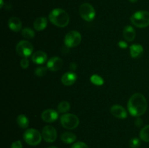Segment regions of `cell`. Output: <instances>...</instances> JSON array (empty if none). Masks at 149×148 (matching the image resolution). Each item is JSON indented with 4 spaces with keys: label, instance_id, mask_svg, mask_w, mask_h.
<instances>
[{
    "label": "cell",
    "instance_id": "cell-32",
    "mask_svg": "<svg viewBox=\"0 0 149 148\" xmlns=\"http://www.w3.org/2000/svg\"><path fill=\"white\" fill-rule=\"evenodd\" d=\"M69 67H70V68H71V70H73V71H74V70L77 69V64L75 63V62H71V63L70 64Z\"/></svg>",
    "mask_w": 149,
    "mask_h": 148
},
{
    "label": "cell",
    "instance_id": "cell-26",
    "mask_svg": "<svg viewBox=\"0 0 149 148\" xmlns=\"http://www.w3.org/2000/svg\"><path fill=\"white\" fill-rule=\"evenodd\" d=\"M141 145V141L138 138L135 137L132 138L130 141V147L131 148H138Z\"/></svg>",
    "mask_w": 149,
    "mask_h": 148
},
{
    "label": "cell",
    "instance_id": "cell-1",
    "mask_svg": "<svg viewBox=\"0 0 149 148\" xmlns=\"http://www.w3.org/2000/svg\"><path fill=\"white\" fill-rule=\"evenodd\" d=\"M148 107L146 97L141 93H135L130 98L127 107L131 115L139 117L146 113Z\"/></svg>",
    "mask_w": 149,
    "mask_h": 148
},
{
    "label": "cell",
    "instance_id": "cell-3",
    "mask_svg": "<svg viewBox=\"0 0 149 148\" xmlns=\"http://www.w3.org/2000/svg\"><path fill=\"white\" fill-rule=\"evenodd\" d=\"M131 22L134 26L138 28H146L149 26V12L144 10L136 12L130 18Z\"/></svg>",
    "mask_w": 149,
    "mask_h": 148
},
{
    "label": "cell",
    "instance_id": "cell-16",
    "mask_svg": "<svg viewBox=\"0 0 149 148\" xmlns=\"http://www.w3.org/2000/svg\"><path fill=\"white\" fill-rule=\"evenodd\" d=\"M123 36L128 41H132L135 38V30L132 26H125L123 30Z\"/></svg>",
    "mask_w": 149,
    "mask_h": 148
},
{
    "label": "cell",
    "instance_id": "cell-21",
    "mask_svg": "<svg viewBox=\"0 0 149 148\" xmlns=\"http://www.w3.org/2000/svg\"><path fill=\"white\" fill-rule=\"evenodd\" d=\"M140 137L144 142H149V125L146 126L141 129L140 132Z\"/></svg>",
    "mask_w": 149,
    "mask_h": 148
},
{
    "label": "cell",
    "instance_id": "cell-9",
    "mask_svg": "<svg viewBox=\"0 0 149 148\" xmlns=\"http://www.w3.org/2000/svg\"><path fill=\"white\" fill-rule=\"evenodd\" d=\"M42 138L47 142H53L56 140L57 131L52 126H46L42 129Z\"/></svg>",
    "mask_w": 149,
    "mask_h": 148
},
{
    "label": "cell",
    "instance_id": "cell-12",
    "mask_svg": "<svg viewBox=\"0 0 149 148\" xmlns=\"http://www.w3.org/2000/svg\"><path fill=\"white\" fill-rule=\"evenodd\" d=\"M58 117V113L52 109H47L42 113V120L47 123H52L55 121Z\"/></svg>",
    "mask_w": 149,
    "mask_h": 148
},
{
    "label": "cell",
    "instance_id": "cell-19",
    "mask_svg": "<svg viewBox=\"0 0 149 148\" xmlns=\"http://www.w3.org/2000/svg\"><path fill=\"white\" fill-rule=\"evenodd\" d=\"M61 139L62 140V142H64V143L71 144L75 142L76 139H77V136L74 133L66 131L62 133V135L61 136Z\"/></svg>",
    "mask_w": 149,
    "mask_h": 148
},
{
    "label": "cell",
    "instance_id": "cell-28",
    "mask_svg": "<svg viewBox=\"0 0 149 148\" xmlns=\"http://www.w3.org/2000/svg\"><path fill=\"white\" fill-rule=\"evenodd\" d=\"M20 65H21L22 68H23V69L28 68V67L29 65V61L28 60L27 58H23L21 59V61H20Z\"/></svg>",
    "mask_w": 149,
    "mask_h": 148
},
{
    "label": "cell",
    "instance_id": "cell-35",
    "mask_svg": "<svg viewBox=\"0 0 149 148\" xmlns=\"http://www.w3.org/2000/svg\"><path fill=\"white\" fill-rule=\"evenodd\" d=\"M47 148H58V147H56L52 146V147H47Z\"/></svg>",
    "mask_w": 149,
    "mask_h": 148
},
{
    "label": "cell",
    "instance_id": "cell-34",
    "mask_svg": "<svg viewBox=\"0 0 149 148\" xmlns=\"http://www.w3.org/2000/svg\"><path fill=\"white\" fill-rule=\"evenodd\" d=\"M3 6V0H1V7H2Z\"/></svg>",
    "mask_w": 149,
    "mask_h": 148
},
{
    "label": "cell",
    "instance_id": "cell-18",
    "mask_svg": "<svg viewBox=\"0 0 149 148\" xmlns=\"http://www.w3.org/2000/svg\"><path fill=\"white\" fill-rule=\"evenodd\" d=\"M47 26V20L45 17H40L36 19L33 23V28L36 30H42Z\"/></svg>",
    "mask_w": 149,
    "mask_h": 148
},
{
    "label": "cell",
    "instance_id": "cell-6",
    "mask_svg": "<svg viewBox=\"0 0 149 148\" xmlns=\"http://www.w3.org/2000/svg\"><path fill=\"white\" fill-rule=\"evenodd\" d=\"M81 41V36L77 30L69 31L65 36L64 43L68 48H74L79 45Z\"/></svg>",
    "mask_w": 149,
    "mask_h": 148
},
{
    "label": "cell",
    "instance_id": "cell-31",
    "mask_svg": "<svg viewBox=\"0 0 149 148\" xmlns=\"http://www.w3.org/2000/svg\"><path fill=\"white\" fill-rule=\"evenodd\" d=\"M119 46L120 48L125 49V48L127 47V44L125 41H120L119 42Z\"/></svg>",
    "mask_w": 149,
    "mask_h": 148
},
{
    "label": "cell",
    "instance_id": "cell-7",
    "mask_svg": "<svg viewBox=\"0 0 149 148\" xmlns=\"http://www.w3.org/2000/svg\"><path fill=\"white\" fill-rule=\"evenodd\" d=\"M79 14L85 21L91 22L95 17V10L89 3H83L79 7Z\"/></svg>",
    "mask_w": 149,
    "mask_h": 148
},
{
    "label": "cell",
    "instance_id": "cell-5",
    "mask_svg": "<svg viewBox=\"0 0 149 148\" xmlns=\"http://www.w3.org/2000/svg\"><path fill=\"white\" fill-rule=\"evenodd\" d=\"M61 123L63 127L67 129H74L79 126V120L76 115L72 113H66L61 116Z\"/></svg>",
    "mask_w": 149,
    "mask_h": 148
},
{
    "label": "cell",
    "instance_id": "cell-25",
    "mask_svg": "<svg viewBox=\"0 0 149 148\" xmlns=\"http://www.w3.org/2000/svg\"><path fill=\"white\" fill-rule=\"evenodd\" d=\"M47 68H45V67H38L36 68L34 71L35 75L37 76H44L45 74L47 73Z\"/></svg>",
    "mask_w": 149,
    "mask_h": 148
},
{
    "label": "cell",
    "instance_id": "cell-29",
    "mask_svg": "<svg viewBox=\"0 0 149 148\" xmlns=\"http://www.w3.org/2000/svg\"><path fill=\"white\" fill-rule=\"evenodd\" d=\"M23 147V145H22L21 142L20 140L15 141V142H13L11 145V148H22Z\"/></svg>",
    "mask_w": 149,
    "mask_h": 148
},
{
    "label": "cell",
    "instance_id": "cell-8",
    "mask_svg": "<svg viewBox=\"0 0 149 148\" xmlns=\"http://www.w3.org/2000/svg\"><path fill=\"white\" fill-rule=\"evenodd\" d=\"M33 47L28 41H20L16 46V52L23 58H28L33 52Z\"/></svg>",
    "mask_w": 149,
    "mask_h": 148
},
{
    "label": "cell",
    "instance_id": "cell-11",
    "mask_svg": "<svg viewBox=\"0 0 149 148\" xmlns=\"http://www.w3.org/2000/svg\"><path fill=\"white\" fill-rule=\"evenodd\" d=\"M111 113L113 115L114 117L117 118L124 119L126 118L127 116V110L124 108L122 106L118 105V104H115L111 107Z\"/></svg>",
    "mask_w": 149,
    "mask_h": 148
},
{
    "label": "cell",
    "instance_id": "cell-2",
    "mask_svg": "<svg viewBox=\"0 0 149 148\" xmlns=\"http://www.w3.org/2000/svg\"><path fill=\"white\" fill-rule=\"evenodd\" d=\"M49 20L55 26L63 28L68 25L70 17L65 10L61 8H56L50 12L49 15Z\"/></svg>",
    "mask_w": 149,
    "mask_h": 148
},
{
    "label": "cell",
    "instance_id": "cell-30",
    "mask_svg": "<svg viewBox=\"0 0 149 148\" xmlns=\"http://www.w3.org/2000/svg\"><path fill=\"white\" fill-rule=\"evenodd\" d=\"M143 124V120L141 118H137L135 121V125L137 126V127H141Z\"/></svg>",
    "mask_w": 149,
    "mask_h": 148
},
{
    "label": "cell",
    "instance_id": "cell-27",
    "mask_svg": "<svg viewBox=\"0 0 149 148\" xmlns=\"http://www.w3.org/2000/svg\"><path fill=\"white\" fill-rule=\"evenodd\" d=\"M71 148H89V147L84 142H77L74 143Z\"/></svg>",
    "mask_w": 149,
    "mask_h": 148
},
{
    "label": "cell",
    "instance_id": "cell-33",
    "mask_svg": "<svg viewBox=\"0 0 149 148\" xmlns=\"http://www.w3.org/2000/svg\"><path fill=\"white\" fill-rule=\"evenodd\" d=\"M129 1L132 3H135V2H136V1H138V0H129Z\"/></svg>",
    "mask_w": 149,
    "mask_h": 148
},
{
    "label": "cell",
    "instance_id": "cell-22",
    "mask_svg": "<svg viewBox=\"0 0 149 148\" xmlns=\"http://www.w3.org/2000/svg\"><path fill=\"white\" fill-rule=\"evenodd\" d=\"M70 107H71V105H70V104L68 102L63 101L61 102H60L59 104H58V110L59 113H65L69 110Z\"/></svg>",
    "mask_w": 149,
    "mask_h": 148
},
{
    "label": "cell",
    "instance_id": "cell-10",
    "mask_svg": "<svg viewBox=\"0 0 149 148\" xmlns=\"http://www.w3.org/2000/svg\"><path fill=\"white\" fill-rule=\"evenodd\" d=\"M63 65L62 59L58 57H53L47 61V68L51 71H58L61 69Z\"/></svg>",
    "mask_w": 149,
    "mask_h": 148
},
{
    "label": "cell",
    "instance_id": "cell-14",
    "mask_svg": "<svg viewBox=\"0 0 149 148\" xmlns=\"http://www.w3.org/2000/svg\"><path fill=\"white\" fill-rule=\"evenodd\" d=\"M47 59V55L43 51H37L31 57V59L34 63L38 65H42Z\"/></svg>",
    "mask_w": 149,
    "mask_h": 148
},
{
    "label": "cell",
    "instance_id": "cell-17",
    "mask_svg": "<svg viewBox=\"0 0 149 148\" xmlns=\"http://www.w3.org/2000/svg\"><path fill=\"white\" fill-rule=\"evenodd\" d=\"M130 55L132 58H137L141 56L143 52V47L141 44H135L131 45L130 47Z\"/></svg>",
    "mask_w": 149,
    "mask_h": 148
},
{
    "label": "cell",
    "instance_id": "cell-15",
    "mask_svg": "<svg viewBox=\"0 0 149 148\" xmlns=\"http://www.w3.org/2000/svg\"><path fill=\"white\" fill-rule=\"evenodd\" d=\"M8 26L10 30L15 32H18L21 30L22 23L18 17H12L9 20Z\"/></svg>",
    "mask_w": 149,
    "mask_h": 148
},
{
    "label": "cell",
    "instance_id": "cell-24",
    "mask_svg": "<svg viewBox=\"0 0 149 148\" xmlns=\"http://www.w3.org/2000/svg\"><path fill=\"white\" fill-rule=\"evenodd\" d=\"M90 81H91V82L93 84H95L96 86H101L104 83V81H103V78L100 76H99L98 75H92L91 78H90Z\"/></svg>",
    "mask_w": 149,
    "mask_h": 148
},
{
    "label": "cell",
    "instance_id": "cell-4",
    "mask_svg": "<svg viewBox=\"0 0 149 148\" xmlns=\"http://www.w3.org/2000/svg\"><path fill=\"white\" fill-rule=\"evenodd\" d=\"M42 135L40 132L34 129H27L23 133V139L25 142L29 145L36 146L38 145L42 141Z\"/></svg>",
    "mask_w": 149,
    "mask_h": 148
},
{
    "label": "cell",
    "instance_id": "cell-23",
    "mask_svg": "<svg viewBox=\"0 0 149 148\" xmlns=\"http://www.w3.org/2000/svg\"><path fill=\"white\" fill-rule=\"evenodd\" d=\"M22 36L26 39H32L34 37L35 33L30 28H25L22 30Z\"/></svg>",
    "mask_w": 149,
    "mask_h": 148
},
{
    "label": "cell",
    "instance_id": "cell-20",
    "mask_svg": "<svg viewBox=\"0 0 149 148\" xmlns=\"http://www.w3.org/2000/svg\"><path fill=\"white\" fill-rule=\"evenodd\" d=\"M17 123L18 126L22 129H26L29 124V120L25 115L20 114L17 118Z\"/></svg>",
    "mask_w": 149,
    "mask_h": 148
},
{
    "label": "cell",
    "instance_id": "cell-13",
    "mask_svg": "<svg viewBox=\"0 0 149 148\" xmlns=\"http://www.w3.org/2000/svg\"><path fill=\"white\" fill-rule=\"evenodd\" d=\"M77 76L74 73L67 72L61 78V81L65 86H71L76 82Z\"/></svg>",
    "mask_w": 149,
    "mask_h": 148
}]
</instances>
